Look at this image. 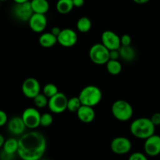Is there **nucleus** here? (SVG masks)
I'll return each mask as SVG.
<instances>
[{"label":"nucleus","instance_id":"obj_35","mask_svg":"<svg viewBox=\"0 0 160 160\" xmlns=\"http://www.w3.org/2000/svg\"><path fill=\"white\" fill-rule=\"evenodd\" d=\"M61 30L62 29H60L59 27H54V28H52L51 33L53 34V35H55L56 37H57V36L59 34V33H60Z\"/></svg>","mask_w":160,"mask_h":160},{"label":"nucleus","instance_id":"obj_36","mask_svg":"<svg viewBox=\"0 0 160 160\" xmlns=\"http://www.w3.org/2000/svg\"><path fill=\"white\" fill-rule=\"evenodd\" d=\"M137 4H145V3L148 2L150 0H133Z\"/></svg>","mask_w":160,"mask_h":160},{"label":"nucleus","instance_id":"obj_7","mask_svg":"<svg viewBox=\"0 0 160 160\" xmlns=\"http://www.w3.org/2000/svg\"><path fill=\"white\" fill-rule=\"evenodd\" d=\"M21 117L25 126L28 129L34 130L40 126L41 113L36 108H27L23 110Z\"/></svg>","mask_w":160,"mask_h":160},{"label":"nucleus","instance_id":"obj_20","mask_svg":"<svg viewBox=\"0 0 160 160\" xmlns=\"http://www.w3.org/2000/svg\"><path fill=\"white\" fill-rule=\"evenodd\" d=\"M72 0H58L56 2V10L60 14H67L73 9Z\"/></svg>","mask_w":160,"mask_h":160},{"label":"nucleus","instance_id":"obj_14","mask_svg":"<svg viewBox=\"0 0 160 160\" xmlns=\"http://www.w3.org/2000/svg\"><path fill=\"white\" fill-rule=\"evenodd\" d=\"M47 20L45 14L33 13L28 20L29 27L34 32L42 33L46 28Z\"/></svg>","mask_w":160,"mask_h":160},{"label":"nucleus","instance_id":"obj_16","mask_svg":"<svg viewBox=\"0 0 160 160\" xmlns=\"http://www.w3.org/2000/svg\"><path fill=\"white\" fill-rule=\"evenodd\" d=\"M77 117L84 123H92L95 118V112L93 107L81 105L76 112Z\"/></svg>","mask_w":160,"mask_h":160},{"label":"nucleus","instance_id":"obj_40","mask_svg":"<svg viewBox=\"0 0 160 160\" xmlns=\"http://www.w3.org/2000/svg\"><path fill=\"white\" fill-rule=\"evenodd\" d=\"M40 160H48V159H41Z\"/></svg>","mask_w":160,"mask_h":160},{"label":"nucleus","instance_id":"obj_32","mask_svg":"<svg viewBox=\"0 0 160 160\" xmlns=\"http://www.w3.org/2000/svg\"><path fill=\"white\" fill-rule=\"evenodd\" d=\"M152 123L155 125V126H159L160 125V112H156L150 118Z\"/></svg>","mask_w":160,"mask_h":160},{"label":"nucleus","instance_id":"obj_24","mask_svg":"<svg viewBox=\"0 0 160 160\" xmlns=\"http://www.w3.org/2000/svg\"><path fill=\"white\" fill-rule=\"evenodd\" d=\"M81 106V103L79 98L78 97H72V98H68L67 109H68L70 112H76Z\"/></svg>","mask_w":160,"mask_h":160},{"label":"nucleus","instance_id":"obj_38","mask_svg":"<svg viewBox=\"0 0 160 160\" xmlns=\"http://www.w3.org/2000/svg\"><path fill=\"white\" fill-rule=\"evenodd\" d=\"M15 3H23L27 2H30L31 0H13Z\"/></svg>","mask_w":160,"mask_h":160},{"label":"nucleus","instance_id":"obj_39","mask_svg":"<svg viewBox=\"0 0 160 160\" xmlns=\"http://www.w3.org/2000/svg\"><path fill=\"white\" fill-rule=\"evenodd\" d=\"M5 1H7V0H0V2H5Z\"/></svg>","mask_w":160,"mask_h":160},{"label":"nucleus","instance_id":"obj_17","mask_svg":"<svg viewBox=\"0 0 160 160\" xmlns=\"http://www.w3.org/2000/svg\"><path fill=\"white\" fill-rule=\"evenodd\" d=\"M120 58L124 60L125 62H132L136 58V51L131 45H120L119 48Z\"/></svg>","mask_w":160,"mask_h":160},{"label":"nucleus","instance_id":"obj_28","mask_svg":"<svg viewBox=\"0 0 160 160\" xmlns=\"http://www.w3.org/2000/svg\"><path fill=\"white\" fill-rule=\"evenodd\" d=\"M128 160H148L147 156H145L144 153L139 152H134L130 156L129 159Z\"/></svg>","mask_w":160,"mask_h":160},{"label":"nucleus","instance_id":"obj_4","mask_svg":"<svg viewBox=\"0 0 160 160\" xmlns=\"http://www.w3.org/2000/svg\"><path fill=\"white\" fill-rule=\"evenodd\" d=\"M111 112L114 118L117 120L126 122L131 120L133 117L134 109L128 102L123 99H118L112 103Z\"/></svg>","mask_w":160,"mask_h":160},{"label":"nucleus","instance_id":"obj_23","mask_svg":"<svg viewBox=\"0 0 160 160\" xmlns=\"http://www.w3.org/2000/svg\"><path fill=\"white\" fill-rule=\"evenodd\" d=\"M92 26V21L87 17H82L77 22V29L81 33H87L91 30Z\"/></svg>","mask_w":160,"mask_h":160},{"label":"nucleus","instance_id":"obj_30","mask_svg":"<svg viewBox=\"0 0 160 160\" xmlns=\"http://www.w3.org/2000/svg\"><path fill=\"white\" fill-rule=\"evenodd\" d=\"M14 157H15V154H10L4 150L0 152V160H13Z\"/></svg>","mask_w":160,"mask_h":160},{"label":"nucleus","instance_id":"obj_26","mask_svg":"<svg viewBox=\"0 0 160 160\" xmlns=\"http://www.w3.org/2000/svg\"><path fill=\"white\" fill-rule=\"evenodd\" d=\"M33 100H34V105L38 108L42 109V108H45L48 106V98L43 93H41L40 92L38 95H37L33 98Z\"/></svg>","mask_w":160,"mask_h":160},{"label":"nucleus","instance_id":"obj_31","mask_svg":"<svg viewBox=\"0 0 160 160\" xmlns=\"http://www.w3.org/2000/svg\"><path fill=\"white\" fill-rule=\"evenodd\" d=\"M8 117L5 111L0 109V127H3L7 123Z\"/></svg>","mask_w":160,"mask_h":160},{"label":"nucleus","instance_id":"obj_8","mask_svg":"<svg viewBox=\"0 0 160 160\" xmlns=\"http://www.w3.org/2000/svg\"><path fill=\"white\" fill-rule=\"evenodd\" d=\"M12 13L19 21L28 22L34 12L30 2H27L23 3H15L12 9Z\"/></svg>","mask_w":160,"mask_h":160},{"label":"nucleus","instance_id":"obj_9","mask_svg":"<svg viewBox=\"0 0 160 160\" xmlns=\"http://www.w3.org/2000/svg\"><path fill=\"white\" fill-rule=\"evenodd\" d=\"M132 148V144L130 139L126 137H117L112 140L110 148L117 155L128 154Z\"/></svg>","mask_w":160,"mask_h":160},{"label":"nucleus","instance_id":"obj_5","mask_svg":"<svg viewBox=\"0 0 160 160\" xmlns=\"http://www.w3.org/2000/svg\"><path fill=\"white\" fill-rule=\"evenodd\" d=\"M109 50L102 43L92 45L89 50L91 61L97 65H104L109 60Z\"/></svg>","mask_w":160,"mask_h":160},{"label":"nucleus","instance_id":"obj_2","mask_svg":"<svg viewBox=\"0 0 160 160\" xmlns=\"http://www.w3.org/2000/svg\"><path fill=\"white\" fill-rule=\"evenodd\" d=\"M156 126L151 120L146 117H140L134 120L130 125V131L134 137L145 140L155 134Z\"/></svg>","mask_w":160,"mask_h":160},{"label":"nucleus","instance_id":"obj_34","mask_svg":"<svg viewBox=\"0 0 160 160\" xmlns=\"http://www.w3.org/2000/svg\"><path fill=\"white\" fill-rule=\"evenodd\" d=\"M72 2H73V4L74 7L80 8L84 6V0H72Z\"/></svg>","mask_w":160,"mask_h":160},{"label":"nucleus","instance_id":"obj_3","mask_svg":"<svg viewBox=\"0 0 160 160\" xmlns=\"http://www.w3.org/2000/svg\"><path fill=\"white\" fill-rule=\"evenodd\" d=\"M81 105L83 106H94L98 105L102 98V93L98 87L95 85L85 86L78 95Z\"/></svg>","mask_w":160,"mask_h":160},{"label":"nucleus","instance_id":"obj_19","mask_svg":"<svg viewBox=\"0 0 160 160\" xmlns=\"http://www.w3.org/2000/svg\"><path fill=\"white\" fill-rule=\"evenodd\" d=\"M38 42L41 46L44 48H51L57 43V37L53 35L51 32L43 33L39 37Z\"/></svg>","mask_w":160,"mask_h":160},{"label":"nucleus","instance_id":"obj_25","mask_svg":"<svg viewBox=\"0 0 160 160\" xmlns=\"http://www.w3.org/2000/svg\"><path fill=\"white\" fill-rule=\"evenodd\" d=\"M42 92L47 98H49L52 97L53 95H56V94H57L59 92V90H58V88L56 84L48 83V84H46L44 86L43 89H42Z\"/></svg>","mask_w":160,"mask_h":160},{"label":"nucleus","instance_id":"obj_15","mask_svg":"<svg viewBox=\"0 0 160 160\" xmlns=\"http://www.w3.org/2000/svg\"><path fill=\"white\" fill-rule=\"evenodd\" d=\"M6 124H7L8 131L12 135H22L23 134H24L27 129L26 126L22 120V117H19V116L12 117L10 120H8Z\"/></svg>","mask_w":160,"mask_h":160},{"label":"nucleus","instance_id":"obj_1","mask_svg":"<svg viewBox=\"0 0 160 160\" xmlns=\"http://www.w3.org/2000/svg\"><path fill=\"white\" fill-rule=\"evenodd\" d=\"M47 148L45 135L38 131H30L20 135L17 153L22 160H40Z\"/></svg>","mask_w":160,"mask_h":160},{"label":"nucleus","instance_id":"obj_13","mask_svg":"<svg viewBox=\"0 0 160 160\" xmlns=\"http://www.w3.org/2000/svg\"><path fill=\"white\" fill-rule=\"evenodd\" d=\"M144 150L147 156H157L160 154V136L157 134H152L145 139L144 144Z\"/></svg>","mask_w":160,"mask_h":160},{"label":"nucleus","instance_id":"obj_22","mask_svg":"<svg viewBox=\"0 0 160 160\" xmlns=\"http://www.w3.org/2000/svg\"><path fill=\"white\" fill-rule=\"evenodd\" d=\"M2 150L10 154H16L18 149V140L15 138H10L5 141Z\"/></svg>","mask_w":160,"mask_h":160},{"label":"nucleus","instance_id":"obj_18","mask_svg":"<svg viewBox=\"0 0 160 160\" xmlns=\"http://www.w3.org/2000/svg\"><path fill=\"white\" fill-rule=\"evenodd\" d=\"M30 3L34 13L45 14L49 9L48 0H31Z\"/></svg>","mask_w":160,"mask_h":160},{"label":"nucleus","instance_id":"obj_27","mask_svg":"<svg viewBox=\"0 0 160 160\" xmlns=\"http://www.w3.org/2000/svg\"><path fill=\"white\" fill-rule=\"evenodd\" d=\"M53 123V117L52 114L48 112H45L43 114H41L40 117V126L47 128V127L51 126Z\"/></svg>","mask_w":160,"mask_h":160},{"label":"nucleus","instance_id":"obj_11","mask_svg":"<svg viewBox=\"0 0 160 160\" xmlns=\"http://www.w3.org/2000/svg\"><path fill=\"white\" fill-rule=\"evenodd\" d=\"M78 40V38L76 31L71 28L62 29L57 36V43L67 48H70L76 45Z\"/></svg>","mask_w":160,"mask_h":160},{"label":"nucleus","instance_id":"obj_6","mask_svg":"<svg viewBox=\"0 0 160 160\" xmlns=\"http://www.w3.org/2000/svg\"><path fill=\"white\" fill-rule=\"evenodd\" d=\"M67 95L62 92H58L52 97L48 98V109L52 112L56 114H59L67 110Z\"/></svg>","mask_w":160,"mask_h":160},{"label":"nucleus","instance_id":"obj_21","mask_svg":"<svg viewBox=\"0 0 160 160\" xmlns=\"http://www.w3.org/2000/svg\"><path fill=\"white\" fill-rule=\"evenodd\" d=\"M106 70L110 73L111 75H118L121 73L122 71V64L120 63V61L118 60H112V59H109L107 62L106 63Z\"/></svg>","mask_w":160,"mask_h":160},{"label":"nucleus","instance_id":"obj_12","mask_svg":"<svg viewBox=\"0 0 160 160\" xmlns=\"http://www.w3.org/2000/svg\"><path fill=\"white\" fill-rule=\"evenodd\" d=\"M101 43L109 50L118 49L120 47V36L110 30L103 31L101 36Z\"/></svg>","mask_w":160,"mask_h":160},{"label":"nucleus","instance_id":"obj_29","mask_svg":"<svg viewBox=\"0 0 160 160\" xmlns=\"http://www.w3.org/2000/svg\"><path fill=\"white\" fill-rule=\"evenodd\" d=\"M120 45H123V46H126V45H131V37L129 34H123L121 37H120Z\"/></svg>","mask_w":160,"mask_h":160},{"label":"nucleus","instance_id":"obj_33","mask_svg":"<svg viewBox=\"0 0 160 160\" xmlns=\"http://www.w3.org/2000/svg\"><path fill=\"white\" fill-rule=\"evenodd\" d=\"M118 49L109 50V59H112V60H118V59H120V53H119Z\"/></svg>","mask_w":160,"mask_h":160},{"label":"nucleus","instance_id":"obj_10","mask_svg":"<svg viewBox=\"0 0 160 160\" xmlns=\"http://www.w3.org/2000/svg\"><path fill=\"white\" fill-rule=\"evenodd\" d=\"M21 90L25 97L34 98L41 92V84L36 78H28L23 81Z\"/></svg>","mask_w":160,"mask_h":160},{"label":"nucleus","instance_id":"obj_37","mask_svg":"<svg viewBox=\"0 0 160 160\" xmlns=\"http://www.w3.org/2000/svg\"><path fill=\"white\" fill-rule=\"evenodd\" d=\"M5 141H6V140H5L4 136H3L2 134H0V148H2V147L3 146Z\"/></svg>","mask_w":160,"mask_h":160}]
</instances>
